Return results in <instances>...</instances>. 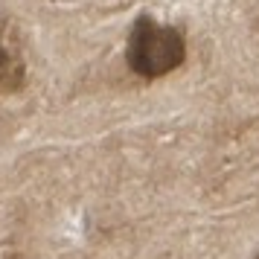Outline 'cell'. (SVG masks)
<instances>
[{
    "mask_svg": "<svg viewBox=\"0 0 259 259\" xmlns=\"http://www.w3.org/2000/svg\"><path fill=\"white\" fill-rule=\"evenodd\" d=\"M187 59V38L178 26L157 24L152 18H137L128 35L125 61L140 79H160L178 70Z\"/></svg>",
    "mask_w": 259,
    "mask_h": 259,
    "instance_id": "1",
    "label": "cell"
},
{
    "mask_svg": "<svg viewBox=\"0 0 259 259\" xmlns=\"http://www.w3.org/2000/svg\"><path fill=\"white\" fill-rule=\"evenodd\" d=\"M9 73H12V59H9V53L3 50V44H0V84L9 79Z\"/></svg>",
    "mask_w": 259,
    "mask_h": 259,
    "instance_id": "2",
    "label": "cell"
}]
</instances>
